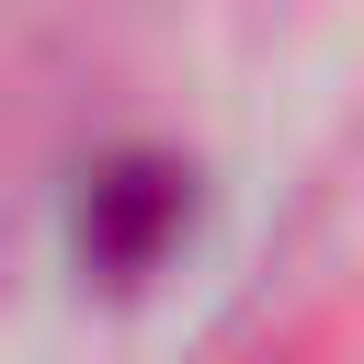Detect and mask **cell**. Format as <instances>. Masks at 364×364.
Wrapping results in <instances>:
<instances>
[{
    "label": "cell",
    "instance_id": "6da1fadb",
    "mask_svg": "<svg viewBox=\"0 0 364 364\" xmlns=\"http://www.w3.org/2000/svg\"><path fill=\"white\" fill-rule=\"evenodd\" d=\"M171 171H102L91 182V250L102 262H148L159 250V228H171Z\"/></svg>",
    "mask_w": 364,
    "mask_h": 364
}]
</instances>
